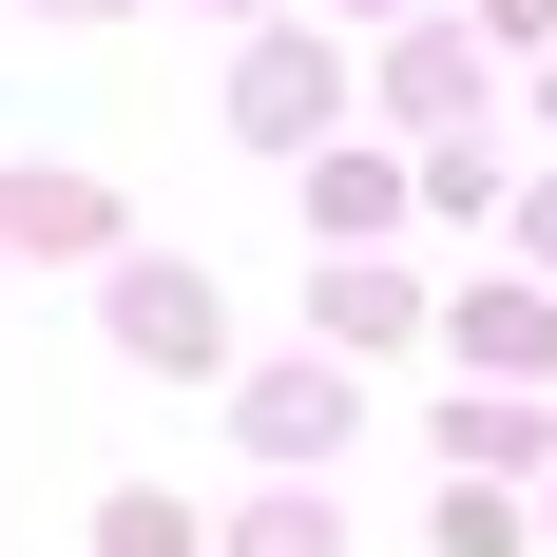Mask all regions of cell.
Instances as JSON below:
<instances>
[{"mask_svg": "<svg viewBox=\"0 0 557 557\" xmlns=\"http://www.w3.org/2000/svg\"><path fill=\"white\" fill-rule=\"evenodd\" d=\"M327 423H346V385H308V366L250 385V443H270V461H327Z\"/></svg>", "mask_w": 557, "mask_h": 557, "instance_id": "obj_4", "label": "cell"}, {"mask_svg": "<svg viewBox=\"0 0 557 557\" xmlns=\"http://www.w3.org/2000/svg\"><path fill=\"white\" fill-rule=\"evenodd\" d=\"M0 231H20V250H97L115 212H97V193H77V173H20V193H0Z\"/></svg>", "mask_w": 557, "mask_h": 557, "instance_id": "obj_2", "label": "cell"}, {"mask_svg": "<svg viewBox=\"0 0 557 557\" xmlns=\"http://www.w3.org/2000/svg\"><path fill=\"white\" fill-rule=\"evenodd\" d=\"M115 327H135V366H212V288H193V270H135Z\"/></svg>", "mask_w": 557, "mask_h": 557, "instance_id": "obj_1", "label": "cell"}, {"mask_svg": "<svg viewBox=\"0 0 557 557\" xmlns=\"http://www.w3.org/2000/svg\"><path fill=\"white\" fill-rule=\"evenodd\" d=\"M58 20H97V0H58Z\"/></svg>", "mask_w": 557, "mask_h": 557, "instance_id": "obj_6", "label": "cell"}, {"mask_svg": "<svg viewBox=\"0 0 557 557\" xmlns=\"http://www.w3.org/2000/svg\"><path fill=\"white\" fill-rule=\"evenodd\" d=\"M327 346H404V288L385 270H327Z\"/></svg>", "mask_w": 557, "mask_h": 557, "instance_id": "obj_5", "label": "cell"}, {"mask_svg": "<svg viewBox=\"0 0 557 557\" xmlns=\"http://www.w3.org/2000/svg\"><path fill=\"white\" fill-rule=\"evenodd\" d=\"M461 366H557V308L539 288H481V308H461Z\"/></svg>", "mask_w": 557, "mask_h": 557, "instance_id": "obj_3", "label": "cell"}]
</instances>
